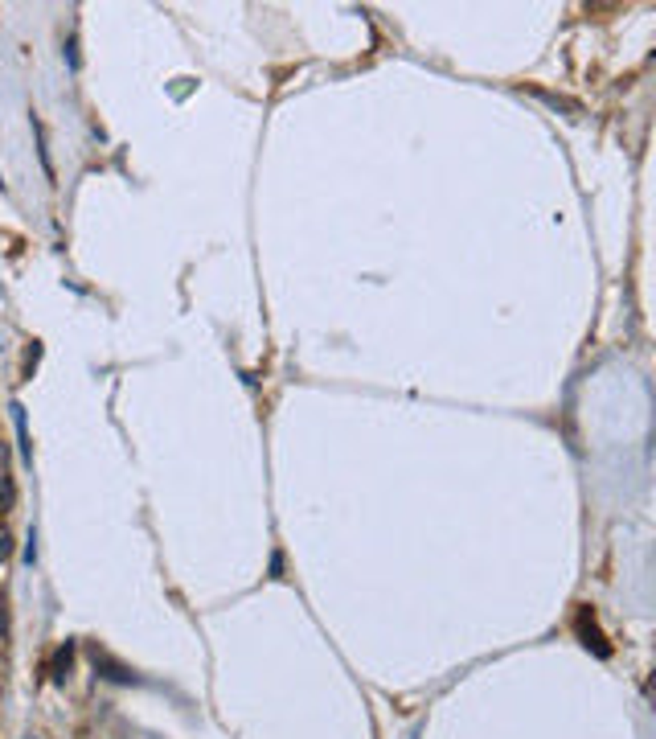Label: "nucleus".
I'll list each match as a JSON object with an SVG mask.
<instances>
[{
    "label": "nucleus",
    "instance_id": "f257e3e1",
    "mask_svg": "<svg viewBox=\"0 0 656 739\" xmlns=\"http://www.w3.org/2000/svg\"><path fill=\"white\" fill-rule=\"evenodd\" d=\"M574 628H579V637H583V645H586V649H595L599 657H607V653H611V649H607V641H603V633L595 628V616H591V608H583V612H579Z\"/></svg>",
    "mask_w": 656,
    "mask_h": 739
},
{
    "label": "nucleus",
    "instance_id": "f03ea898",
    "mask_svg": "<svg viewBox=\"0 0 656 739\" xmlns=\"http://www.w3.org/2000/svg\"><path fill=\"white\" fill-rule=\"evenodd\" d=\"M70 662H74V641L58 645V653H53V682H66L70 678Z\"/></svg>",
    "mask_w": 656,
    "mask_h": 739
},
{
    "label": "nucleus",
    "instance_id": "7ed1b4c3",
    "mask_svg": "<svg viewBox=\"0 0 656 739\" xmlns=\"http://www.w3.org/2000/svg\"><path fill=\"white\" fill-rule=\"evenodd\" d=\"M94 669H107L103 678H111V682H136V673H132V669L115 666V662H111V657H103V653H94Z\"/></svg>",
    "mask_w": 656,
    "mask_h": 739
},
{
    "label": "nucleus",
    "instance_id": "20e7f679",
    "mask_svg": "<svg viewBox=\"0 0 656 739\" xmlns=\"http://www.w3.org/2000/svg\"><path fill=\"white\" fill-rule=\"evenodd\" d=\"M13 411V423H17V435H21V456L25 460H33V452H29V431H25V406L21 403H13L8 406Z\"/></svg>",
    "mask_w": 656,
    "mask_h": 739
},
{
    "label": "nucleus",
    "instance_id": "39448f33",
    "mask_svg": "<svg viewBox=\"0 0 656 739\" xmlns=\"http://www.w3.org/2000/svg\"><path fill=\"white\" fill-rule=\"evenodd\" d=\"M534 95L545 99V103H550V107H558V111H570V116H579V111H583L579 103H570V99H562V95H550V91H534Z\"/></svg>",
    "mask_w": 656,
    "mask_h": 739
},
{
    "label": "nucleus",
    "instance_id": "423d86ee",
    "mask_svg": "<svg viewBox=\"0 0 656 739\" xmlns=\"http://www.w3.org/2000/svg\"><path fill=\"white\" fill-rule=\"evenodd\" d=\"M13 497H17V493H13V480L0 473V514H8V509H13Z\"/></svg>",
    "mask_w": 656,
    "mask_h": 739
},
{
    "label": "nucleus",
    "instance_id": "0eeeda50",
    "mask_svg": "<svg viewBox=\"0 0 656 739\" xmlns=\"http://www.w3.org/2000/svg\"><path fill=\"white\" fill-rule=\"evenodd\" d=\"M8 554H13V534H8V530L0 526V563H4Z\"/></svg>",
    "mask_w": 656,
    "mask_h": 739
},
{
    "label": "nucleus",
    "instance_id": "6e6552de",
    "mask_svg": "<svg viewBox=\"0 0 656 739\" xmlns=\"http://www.w3.org/2000/svg\"><path fill=\"white\" fill-rule=\"evenodd\" d=\"M0 193H4V177H0Z\"/></svg>",
    "mask_w": 656,
    "mask_h": 739
}]
</instances>
